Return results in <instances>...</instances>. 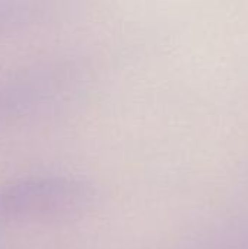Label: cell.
<instances>
[{
    "label": "cell",
    "mask_w": 248,
    "mask_h": 249,
    "mask_svg": "<svg viewBox=\"0 0 248 249\" xmlns=\"http://www.w3.org/2000/svg\"><path fill=\"white\" fill-rule=\"evenodd\" d=\"M88 187L70 177L37 175L0 187V220L38 222L69 216L89 200Z\"/></svg>",
    "instance_id": "6da1fadb"
},
{
    "label": "cell",
    "mask_w": 248,
    "mask_h": 249,
    "mask_svg": "<svg viewBox=\"0 0 248 249\" xmlns=\"http://www.w3.org/2000/svg\"><path fill=\"white\" fill-rule=\"evenodd\" d=\"M66 0H0V35L32 28L53 18Z\"/></svg>",
    "instance_id": "7a4b0ae2"
}]
</instances>
